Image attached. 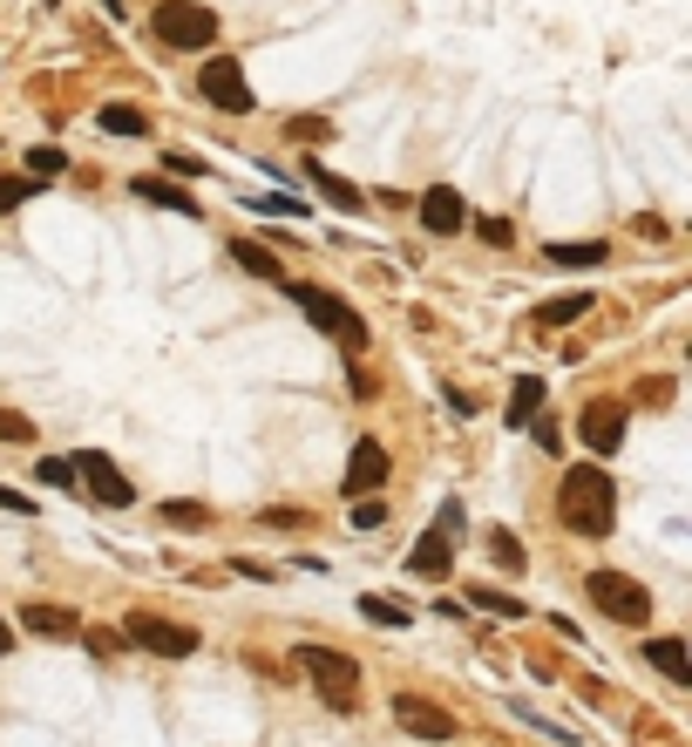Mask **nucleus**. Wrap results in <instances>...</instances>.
<instances>
[{
  "mask_svg": "<svg viewBox=\"0 0 692 747\" xmlns=\"http://www.w3.org/2000/svg\"><path fill=\"white\" fill-rule=\"evenodd\" d=\"M557 517H563V530H578V537H611L618 496H611L604 469H570V476L557 483Z\"/></svg>",
  "mask_w": 692,
  "mask_h": 747,
  "instance_id": "obj_1",
  "label": "nucleus"
},
{
  "mask_svg": "<svg viewBox=\"0 0 692 747\" xmlns=\"http://www.w3.org/2000/svg\"><path fill=\"white\" fill-rule=\"evenodd\" d=\"M285 293H293V306L306 312V320H312L319 333H333V340H340V347H353V353L366 347V320H360V312H353L340 293H326V286H299V279L285 286Z\"/></svg>",
  "mask_w": 692,
  "mask_h": 747,
  "instance_id": "obj_2",
  "label": "nucleus"
},
{
  "mask_svg": "<svg viewBox=\"0 0 692 747\" xmlns=\"http://www.w3.org/2000/svg\"><path fill=\"white\" fill-rule=\"evenodd\" d=\"M455 543H462V503L448 496L441 517H435V530L407 550V571H415V578H448V571H455Z\"/></svg>",
  "mask_w": 692,
  "mask_h": 747,
  "instance_id": "obj_3",
  "label": "nucleus"
},
{
  "mask_svg": "<svg viewBox=\"0 0 692 747\" xmlns=\"http://www.w3.org/2000/svg\"><path fill=\"white\" fill-rule=\"evenodd\" d=\"M150 34L163 48H204V42H218V14L190 8V0H163V8L150 14Z\"/></svg>",
  "mask_w": 692,
  "mask_h": 747,
  "instance_id": "obj_4",
  "label": "nucleus"
},
{
  "mask_svg": "<svg viewBox=\"0 0 692 747\" xmlns=\"http://www.w3.org/2000/svg\"><path fill=\"white\" fill-rule=\"evenodd\" d=\"M584 592H591V605L604 618H618V625H645L651 618V592H645V584H631L625 571H591Z\"/></svg>",
  "mask_w": 692,
  "mask_h": 747,
  "instance_id": "obj_5",
  "label": "nucleus"
},
{
  "mask_svg": "<svg viewBox=\"0 0 692 747\" xmlns=\"http://www.w3.org/2000/svg\"><path fill=\"white\" fill-rule=\"evenodd\" d=\"M299 666L312 673V686L326 693V706H353V693H360V666L347 659V652H326V646H299Z\"/></svg>",
  "mask_w": 692,
  "mask_h": 747,
  "instance_id": "obj_6",
  "label": "nucleus"
},
{
  "mask_svg": "<svg viewBox=\"0 0 692 747\" xmlns=\"http://www.w3.org/2000/svg\"><path fill=\"white\" fill-rule=\"evenodd\" d=\"M122 639L143 646V652H156V659H190V652H197V633H190V625H177V618H150V612H136L130 625H122Z\"/></svg>",
  "mask_w": 692,
  "mask_h": 747,
  "instance_id": "obj_7",
  "label": "nucleus"
},
{
  "mask_svg": "<svg viewBox=\"0 0 692 747\" xmlns=\"http://www.w3.org/2000/svg\"><path fill=\"white\" fill-rule=\"evenodd\" d=\"M197 96L211 102V109H224V116H244V109H252V89H244V68H238L231 55L204 62V75H197Z\"/></svg>",
  "mask_w": 692,
  "mask_h": 747,
  "instance_id": "obj_8",
  "label": "nucleus"
},
{
  "mask_svg": "<svg viewBox=\"0 0 692 747\" xmlns=\"http://www.w3.org/2000/svg\"><path fill=\"white\" fill-rule=\"evenodd\" d=\"M394 721H400L407 734L455 740V714H448V706H435V700H421V693H394Z\"/></svg>",
  "mask_w": 692,
  "mask_h": 747,
  "instance_id": "obj_9",
  "label": "nucleus"
},
{
  "mask_svg": "<svg viewBox=\"0 0 692 747\" xmlns=\"http://www.w3.org/2000/svg\"><path fill=\"white\" fill-rule=\"evenodd\" d=\"M421 224L435 231V239H455V231L469 224V211H462V190H448V184L421 190Z\"/></svg>",
  "mask_w": 692,
  "mask_h": 747,
  "instance_id": "obj_10",
  "label": "nucleus"
},
{
  "mask_svg": "<svg viewBox=\"0 0 692 747\" xmlns=\"http://www.w3.org/2000/svg\"><path fill=\"white\" fill-rule=\"evenodd\" d=\"M75 476H89V490H96L109 509H130V503H136V490L122 483V469H116L109 455H81V462H75Z\"/></svg>",
  "mask_w": 692,
  "mask_h": 747,
  "instance_id": "obj_11",
  "label": "nucleus"
},
{
  "mask_svg": "<svg viewBox=\"0 0 692 747\" xmlns=\"http://www.w3.org/2000/svg\"><path fill=\"white\" fill-rule=\"evenodd\" d=\"M578 428H584V442H591L597 455H611V449L625 442V408H618V402H591Z\"/></svg>",
  "mask_w": 692,
  "mask_h": 747,
  "instance_id": "obj_12",
  "label": "nucleus"
},
{
  "mask_svg": "<svg viewBox=\"0 0 692 747\" xmlns=\"http://www.w3.org/2000/svg\"><path fill=\"white\" fill-rule=\"evenodd\" d=\"M381 483H387V449L381 442H353V455H347V496H366Z\"/></svg>",
  "mask_w": 692,
  "mask_h": 747,
  "instance_id": "obj_13",
  "label": "nucleus"
},
{
  "mask_svg": "<svg viewBox=\"0 0 692 747\" xmlns=\"http://www.w3.org/2000/svg\"><path fill=\"white\" fill-rule=\"evenodd\" d=\"M130 190H136L143 205H156V211H184V218H197V211H204V205L190 198V190H177V184H163V177H136Z\"/></svg>",
  "mask_w": 692,
  "mask_h": 747,
  "instance_id": "obj_14",
  "label": "nucleus"
},
{
  "mask_svg": "<svg viewBox=\"0 0 692 747\" xmlns=\"http://www.w3.org/2000/svg\"><path fill=\"white\" fill-rule=\"evenodd\" d=\"M21 625H28V633H55V639H75V633H81V618H75L68 605H41V598L21 612Z\"/></svg>",
  "mask_w": 692,
  "mask_h": 747,
  "instance_id": "obj_15",
  "label": "nucleus"
},
{
  "mask_svg": "<svg viewBox=\"0 0 692 747\" xmlns=\"http://www.w3.org/2000/svg\"><path fill=\"white\" fill-rule=\"evenodd\" d=\"M645 659L659 666V673H666L672 686H692V659H685V646H679V639H645Z\"/></svg>",
  "mask_w": 692,
  "mask_h": 747,
  "instance_id": "obj_16",
  "label": "nucleus"
},
{
  "mask_svg": "<svg viewBox=\"0 0 692 747\" xmlns=\"http://www.w3.org/2000/svg\"><path fill=\"white\" fill-rule=\"evenodd\" d=\"M306 177H312V190H326L340 211H366V190H360V184H347V177H333V171H319V164H306Z\"/></svg>",
  "mask_w": 692,
  "mask_h": 747,
  "instance_id": "obj_17",
  "label": "nucleus"
},
{
  "mask_svg": "<svg viewBox=\"0 0 692 747\" xmlns=\"http://www.w3.org/2000/svg\"><path fill=\"white\" fill-rule=\"evenodd\" d=\"M543 259H550V265H570V272H591V265H604V259H611V245H604V239H584V245H550Z\"/></svg>",
  "mask_w": 692,
  "mask_h": 747,
  "instance_id": "obj_18",
  "label": "nucleus"
},
{
  "mask_svg": "<svg viewBox=\"0 0 692 747\" xmlns=\"http://www.w3.org/2000/svg\"><path fill=\"white\" fill-rule=\"evenodd\" d=\"M537 408H543V381H537V374H523V381L509 387V421L529 428V421H537Z\"/></svg>",
  "mask_w": 692,
  "mask_h": 747,
  "instance_id": "obj_19",
  "label": "nucleus"
},
{
  "mask_svg": "<svg viewBox=\"0 0 692 747\" xmlns=\"http://www.w3.org/2000/svg\"><path fill=\"white\" fill-rule=\"evenodd\" d=\"M584 312H597L591 293H563V299H543V306H537V320H543V327H570V320H584Z\"/></svg>",
  "mask_w": 692,
  "mask_h": 747,
  "instance_id": "obj_20",
  "label": "nucleus"
},
{
  "mask_svg": "<svg viewBox=\"0 0 692 747\" xmlns=\"http://www.w3.org/2000/svg\"><path fill=\"white\" fill-rule=\"evenodd\" d=\"M231 259H238L244 272H252V279H285V272H278V252H265V245H252V239H238V245H231Z\"/></svg>",
  "mask_w": 692,
  "mask_h": 747,
  "instance_id": "obj_21",
  "label": "nucleus"
},
{
  "mask_svg": "<svg viewBox=\"0 0 692 747\" xmlns=\"http://www.w3.org/2000/svg\"><path fill=\"white\" fill-rule=\"evenodd\" d=\"M102 130H109V136H143V130H150V116L130 109V102H109V109H102Z\"/></svg>",
  "mask_w": 692,
  "mask_h": 747,
  "instance_id": "obj_22",
  "label": "nucleus"
},
{
  "mask_svg": "<svg viewBox=\"0 0 692 747\" xmlns=\"http://www.w3.org/2000/svg\"><path fill=\"white\" fill-rule=\"evenodd\" d=\"M68 171V156L55 150V143H34L28 150V184H48V177H62Z\"/></svg>",
  "mask_w": 692,
  "mask_h": 747,
  "instance_id": "obj_23",
  "label": "nucleus"
},
{
  "mask_svg": "<svg viewBox=\"0 0 692 747\" xmlns=\"http://www.w3.org/2000/svg\"><path fill=\"white\" fill-rule=\"evenodd\" d=\"M469 598H475L482 612H496V618H523V598H509V592H488V584H469Z\"/></svg>",
  "mask_w": 692,
  "mask_h": 747,
  "instance_id": "obj_24",
  "label": "nucleus"
},
{
  "mask_svg": "<svg viewBox=\"0 0 692 747\" xmlns=\"http://www.w3.org/2000/svg\"><path fill=\"white\" fill-rule=\"evenodd\" d=\"M252 211H265V218H306L312 205H299V198H285V190H265V198H252Z\"/></svg>",
  "mask_w": 692,
  "mask_h": 747,
  "instance_id": "obj_25",
  "label": "nucleus"
},
{
  "mask_svg": "<svg viewBox=\"0 0 692 747\" xmlns=\"http://www.w3.org/2000/svg\"><path fill=\"white\" fill-rule=\"evenodd\" d=\"M488 558H496L503 571H523V543H516L509 530H488Z\"/></svg>",
  "mask_w": 692,
  "mask_h": 747,
  "instance_id": "obj_26",
  "label": "nucleus"
},
{
  "mask_svg": "<svg viewBox=\"0 0 692 747\" xmlns=\"http://www.w3.org/2000/svg\"><path fill=\"white\" fill-rule=\"evenodd\" d=\"M360 618H374V625H407V612L394 598H360Z\"/></svg>",
  "mask_w": 692,
  "mask_h": 747,
  "instance_id": "obj_27",
  "label": "nucleus"
},
{
  "mask_svg": "<svg viewBox=\"0 0 692 747\" xmlns=\"http://www.w3.org/2000/svg\"><path fill=\"white\" fill-rule=\"evenodd\" d=\"M28 198H34V184H28V177H0V211H21Z\"/></svg>",
  "mask_w": 692,
  "mask_h": 747,
  "instance_id": "obj_28",
  "label": "nucleus"
},
{
  "mask_svg": "<svg viewBox=\"0 0 692 747\" xmlns=\"http://www.w3.org/2000/svg\"><path fill=\"white\" fill-rule=\"evenodd\" d=\"M34 476H41V483H48V490H68V483H75V462H55V455H48V462H41V469H34Z\"/></svg>",
  "mask_w": 692,
  "mask_h": 747,
  "instance_id": "obj_29",
  "label": "nucleus"
},
{
  "mask_svg": "<svg viewBox=\"0 0 692 747\" xmlns=\"http://www.w3.org/2000/svg\"><path fill=\"white\" fill-rule=\"evenodd\" d=\"M34 428H28V415H14V408H0V442H28Z\"/></svg>",
  "mask_w": 692,
  "mask_h": 747,
  "instance_id": "obj_30",
  "label": "nucleus"
},
{
  "mask_svg": "<svg viewBox=\"0 0 692 747\" xmlns=\"http://www.w3.org/2000/svg\"><path fill=\"white\" fill-rule=\"evenodd\" d=\"M163 524H204V503H163Z\"/></svg>",
  "mask_w": 692,
  "mask_h": 747,
  "instance_id": "obj_31",
  "label": "nucleus"
},
{
  "mask_svg": "<svg viewBox=\"0 0 692 747\" xmlns=\"http://www.w3.org/2000/svg\"><path fill=\"white\" fill-rule=\"evenodd\" d=\"M381 517H387V509H381V503H353V530H374Z\"/></svg>",
  "mask_w": 692,
  "mask_h": 747,
  "instance_id": "obj_32",
  "label": "nucleus"
},
{
  "mask_svg": "<svg viewBox=\"0 0 692 747\" xmlns=\"http://www.w3.org/2000/svg\"><path fill=\"white\" fill-rule=\"evenodd\" d=\"M231 571H238V578H259V584H272V564H259V558H231Z\"/></svg>",
  "mask_w": 692,
  "mask_h": 747,
  "instance_id": "obj_33",
  "label": "nucleus"
},
{
  "mask_svg": "<svg viewBox=\"0 0 692 747\" xmlns=\"http://www.w3.org/2000/svg\"><path fill=\"white\" fill-rule=\"evenodd\" d=\"M81 646H89V652H116L122 633H102V625H96V633H81Z\"/></svg>",
  "mask_w": 692,
  "mask_h": 747,
  "instance_id": "obj_34",
  "label": "nucleus"
},
{
  "mask_svg": "<svg viewBox=\"0 0 692 747\" xmlns=\"http://www.w3.org/2000/svg\"><path fill=\"white\" fill-rule=\"evenodd\" d=\"M163 164H171V177H197V171H204L197 156H184V150H171V156H163Z\"/></svg>",
  "mask_w": 692,
  "mask_h": 747,
  "instance_id": "obj_35",
  "label": "nucleus"
},
{
  "mask_svg": "<svg viewBox=\"0 0 692 747\" xmlns=\"http://www.w3.org/2000/svg\"><path fill=\"white\" fill-rule=\"evenodd\" d=\"M293 136H312V143H319V136H326V123H319V116H293Z\"/></svg>",
  "mask_w": 692,
  "mask_h": 747,
  "instance_id": "obj_36",
  "label": "nucleus"
},
{
  "mask_svg": "<svg viewBox=\"0 0 692 747\" xmlns=\"http://www.w3.org/2000/svg\"><path fill=\"white\" fill-rule=\"evenodd\" d=\"M0 509H14V517H28V509H34V503H28L21 490H0Z\"/></svg>",
  "mask_w": 692,
  "mask_h": 747,
  "instance_id": "obj_37",
  "label": "nucleus"
},
{
  "mask_svg": "<svg viewBox=\"0 0 692 747\" xmlns=\"http://www.w3.org/2000/svg\"><path fill=\"white\" fill-rule=\"evenodd\" d=\"M0 652H14V633H8V618H0Z\"/></svg>",
  "mask_w": 692,
  "mask_h": 747,
  "instance_id": "obj_38",
  "label": "nucleus"
}]
</instances>
